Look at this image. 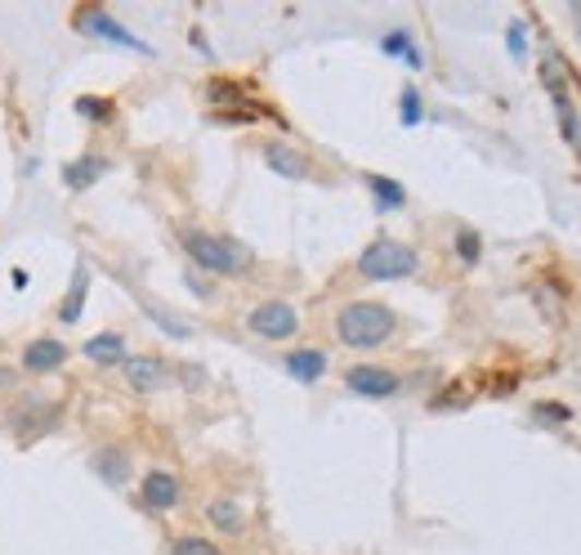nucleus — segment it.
Listing matches in <instances>:
<instances>
[{
  "instance_id": "f257e3e1",
  "label": "nucleus",
  "mask_w": 581,
  "mask_h": 555,
  "mask_svg": "<svg viewBox=\"0 0 581 555\" xmlns=\"http://www.w3.org/2000/svg\"><path fill=\"white\" fill-rule=\"evenodd\" d=\"M394 328H399L394 309L376 305V300H354L335 314V336H341V345H349V350H376L394 336Z\"/></svg>"
},
{
  "instance_id": "f03ea898",
  "label": "nucleus",
  "mask_w": 581,
  "mask_h": 555,
  "mask_svg": "<svg viewBox=\"0 0 581 555\" xmlns=\"http://www.w3.org/2000/svg\"><path fill=\"white\" fill-rule=\"evenodd\" d=\"M183 251L192 256V264L206 269V273H247L251 269V251L233 243V238H215V234H202V228H183Z\"/></svg>"
},
{
  "instance_id": "7ed1b4c3",
  "label": "nucleus",
  "mask_w": 581,
  "mask_h": 555,
  "mask_svg": "<svg viewBox=\"0 0 581 555\" xmlns=\"http://www.w3.org/2000/svg\"><path fill=\"white\" fill-rule=\"evenodd\" d=\"M416 269H420V256L407 243H394V238H376L358 256V273L371 278V283H399V278H412Z\"/></svg>"
},
{
  "instance_id": "20e7f679",
  "label": "nucleus",
  "mask_w": 581,
  "mask_h": 555,
  "mask_svg": "<svg viewBox=\"0 0 581 555\" xmlns=\"http://www.w3.org/2000/svg\"><path fill=\"white\" fill-rule=\"evenodd\" d=\"M76 32H85V36H94V40H108V45H126V50H134V55H153V45L149 40H139L130 27H121L108 10H76Z\"/></svg>"
},
{
  "instance_id": "39448f33",
  "label": "nucleus",
  "mask_w": 581,
  "mask_h": 555,
  "mask_svg": "<svg viewBox=\"0 0 581 555\" xmlns=\"http://www.w3.org/2000/svg\"><path fill=\"white\" fill-rule=\"evenodd\" d=\"M247 328H251L260 341H290V336L300 332V314L290 309L286 300H264V305L251 309Z\"/></svg>"
},
{
  "instance_id": "423d86ee",
  "label": "nucleus",
  "mask_w": 581,
  "mask_h": 555,
  "mask_svg": "<svg viewBox=\"0 0 581 555\" xmlns=\"http://www.w3.org/2000/svg\"><path fill=\"white\" fill-rule=\"evenodd\" d=\"M345 386L358 394V399H390L399 394V373H390V367H376V363H358L345 373Z\"/></svg>"
},
{
  "instance_id": "0eeeda50",
  "label": "nucleus",
  "mask_w": 581,
  "mask_h": 555,
  "mask_svg": "<svg viewBox=\"0 0 581 555\" xmlns=\"http://www.w3.org/2000/svg\"><path fill=\"white\" fill-rule=\"evenodd\" d=\"M121 367H126V381H130L139 394L162 390V386H166V377H170L166 358H153V354H134V358H126Z\"/></svg>"
},
{
  "instance_id": "6e6552de",
  "label": "nucleus",
  "mask_w": 581,
  "mask_h": 555,
  "mask_svg": "<svg viewBox=\"0 0 581 555\" xmlns=\"http://www.w3.org/2000/svg\"><path fill=\"white\" fill-rule=\"evenodd\" d=\"M143 506L149 511H157V516H166V511H175L179 506V480H175V471H149L143 475Z\"/></svg>"
},
{
  "instance_id": "1a4fd4ad",
  "label": "nucleus",
  "mask_w": 581,
  "mask_h": 555,
  "mask_svg": "<svg viewBox=\"0 0 581 555\" xmlns=\"http://www.w3.org/2000/svg\"><path fill=\"white\" fill-rule=\"evenodd\" d=\"M50 422H59V408H50L40 394H23V408L10 416V426H14L23 439H36Z\"/></svg>"
},
{
  "instance_id": "9d476101",
  "label": "nucleus",
  "mask_w": 581,
  "mask_h": 555,
  "mask_svg": "<svg viewBox=\"0 0 581 555\" xmlns=\"http://www.w3.org/2000/svg\"><path fill=\"white\" fill-rule=\"evenodd\" d=\"M63 363H68V345L55 341V336H36V341H27V350H23V367H27V373H36V377L59 373Z\"/></svg>"
},
{
  "instance_id": "9b49d317",
  "label": "nucleus",
  "mask_w": 581,
  "mask_h": 555,
  "mask_svg": "<svg viewBox=\"0 0 581 555\" xmlns=\"http://www.w3.org/2000/svg\"><path fill=\"white\" fill-rule=\"evenodd\" d=\"M104 170H108V157H90V153H85V157H76V162L63 166V184H68L72 193H85L90 184L104 179Z\"/></svg>"
},
{
  "instance_id": "f8f14e48",
  "label": "nucleus",
  "mask_w": 581,
  "mask_h": 555,
  "mask_svg": "<svg viewBox=\"0 0 581 555\" xmlns=\"http://www.w3.org/2000/svg\"><path fill=\"white\" fill-rule=\"evenodd\" d=\"M264 162L282 179H309V162L296 149H290V144H264Z\"/></svg>"
},
{
  "instance_id": "ddd939ff",
  "label": "nucleus",
  "mask_w": 581,
  "mask_h": 555,
  "mask_svg": "<svg viewBox=\"0 0 581 555\" xmlns=\"http://www.w3.org/2000/svg\"><path fill=\"white\" fill-rule=\"evenodd\" d=\"M282 367L296 381H305V386H313V381H322L327 377V354L322 350H296V354H286L282 358Z\"/></svg>"
},
{
  "instance_id": "4468645a",
  "label": "nucleus",
  "mask_w": 581,
  "mask_h": 555,
  "mask_svg": "<svg viewBox=\"0 0 581 555\" xmlns=\"http://www.w3.org/2000/svg\"><path fill=\"white\" fill-rule=\"evenodd\" d=\"M85 358L99 367H121L126 363V336L121 332H99L85 341Z\"/></svg>"
},
{
  "instance_id": "2eb2a0df",
  "label": "nucleus",
  "mask_w": 581,
  "mask_h": 555,
  "mask_svg": "<svg viewBox=\"0 0 581 555\" xmlns=\"http://www.w3.org/2000/svg\"><path fill=\"white\" fill-rule=\"evenodd\" d=\"M206 516H211V524L220 533H241V529H247V506H241L237 497H215L206 506Z\"/></svg>"
},
{
  "instance_id": "dca6fc26",
  "label": "nucleus",
  "mask_w": 581,
  "mask_h": 555,
  "mask_svg": "<svg viewBox=\"0 0 581 555\" xmlns=\"http://www.w3.org/2000/svg\"><path fill=\"white\" fill-rule=\"evenodd\" d=\"M90 467L99 471V475H104L112 488H121V484L130 480V457H126L121 448H99V452L90 457Z\"/></svg>"
},
{
  "instance_id": "f3484780",
  "label": "nucleus",
  "mask_w": 581,
  "mask_h": 555,
  "mask_svg": "<svg viewBox=\"0 0 581 555\" xmlns=\"http://www.w3.org/2000/svg\"><path fill=\"white\" fill-rule=\"evenodd\" d=\"M85 296H90V269H85V264H76V269H72L68 300L59 305V318H63V322H81V305H85Z\"/></svg>"
},
{
  "instance_id": "a211bd4d",
  "label": "nucleus",
  "mask_w": 581,
  "mask_h": 555,
  "mask_svg": "<svg viewBox=\"0 0 581 555\" xmlns=\"http://www.w3.org/2000/svg\"><path fill=\"white\" fill-rule=\"evenodd\" d=\"M367 189H371V198H376L384 211H399V206L407 202L403 184H399V179H390V175H367Z\"/></svg>"
},
{
  "instance_id": "6ab92c4d",
  "label": "nucleus",
  "mask_w": 581,
  "mask_h": 555,
  "mask_svg": "<svg viewBox=\"0 0 581 555\" xmlns=\"http://www.w3.org/2000/svg\"><path fill=\"white\" fill-rule=\"evenodd\" d=\"M380 50H384V55H399V59H407L412 68H420V63H425V59H420V50L412 45V36H407V32H390V36L380 40Z\"/></svg>"
},
{
  "instance_id": "aec40b11",
  "label": "nucleus",
  "mask_w": 581,
  "mask_h": 555,
  "mask_svg": "<svg viewBox=\"0 0 581 555\" xmlns=\"http://www.w3.org/2000/svg\"><path fill=\"white\" fill-rule=\"evenodd\" d=\"M170 555H224L211 538H198V533H183V538H175V546H170Z\"/></svg>"
},
{
  "instance_id": "412c9836",
  "label": "nucleus",
  "mask_w": 581,
  "mask_h": 555,
  "mask_svg": "<svg viewBox=\"0 0 581 555\" xmlns=\"http://www.w3.org/2000/svg\"><path fill=\"white\" fill-rule=\"evenodd\" d=\"M76 113L85 117V121H112V99H99V95H81L76 99Z\"/></svg>"
},
{
  "instance_id": "4be33fe9",
  "label": "nucleus",
  "mask_w": 581,
  "mask_h": 555,
  "mask_svg": "<svg viewBox=\"0 0 581 555\" xmlns=\"http://www.w3.org/2000/svg\"><path fill=\"white\" fill-rule=\"evenodd\" d=\"M143 309H149V314L162 322V332H170V336H179V341H183V336H192V328H188V322H183L179 314H170V309H157V305H149V300H143Z\"/></svg>"
},
{
  "instance_id": "5701e85b",
  "label": "nucleus",
  "mask_w": 581,
  "mask_h": 555,
  "mask_svg": "<svg viewBox=\"0 0 581 555\" xmlns=\"http://www.w3.org/2000/svg\"><path fill=\"white\" fill-rule=\"evenodd\" d=\"M456 256H461L465 264H474V260L483 256V238L474 234V228H461V234H456Z\"/></svg>"
},
{
  "instance_id": "b1692460",
  "label": "nucleus",
  "mask_w": 581,
  "mask_h": 555,
  "mask_svg": "<svg viewBox=\"0 0 581 555\" xmlns=\"http://www.w3.org/2000/svg\"><path fill=\"white\" fill-rule=\"evenodd\" d=\"M403 121H407V126H416V121H420V95H416L412 85L403 90Z\"/></svg>"
},
{
  "instance_id": "393cba45",
  "label": "nucleus",
  "mask_w": 581,
  "mask_h": 555,
  "mask_svg": "<svg viewBox=\"0 0 581 555\" xmlns=\"http://www.w3.org/2000/svg\"><path fill=\"white\" fill-rule=\"evenodd\" d=\"M537 416H542V422H568V408H559V403H537Z\"/></svg>"
},
{
  "instance_id": "a878e982",
  "label": "nucleus",
  "mask_w": 581,
  "mask_h": 555,
  "mask_svg": "<svg viewBox=\"0 0 581 555\" xmlns=\"http://www.w3.org/2000/svg\"><path fill=\"white\" fill-rule=\"evenodd\" d=\"M183 278H188V287H192V292H198V296H202V300H206V296H215V292H211V283H206V278H202V273H198V269H188V273H183Z\"/></svg>"
},
{
  "instance_id": "bb28decb",
  "label": "nucleus",
  "mask_w": 581,
  "mask_h": 555,
  "mask_svg": "<svg viewBox=\"0 0 581 555\" xmlns=\"http://www.w3.org/2000/svg\"><path fill=\"white\" fill-rule=\"evenodd\" d=\"M510 55L523 59V23H510Z\"/></svg>"
},
{
  "instance_id": "cd10ccee",
  "label": "nucleus",
  "mask_w": 581,
  "mask_h": 555,
  "mask_svg": "<svg viewBox=\"0 0 581 555\" xmlns=\"http://www.w3.org/2000/svg\"><path fill=\"white\" fill-rule=\"evenodd\" d=\"M572 23H577V36H581V5H572Z\"/></svg>"
}]
</instances>
